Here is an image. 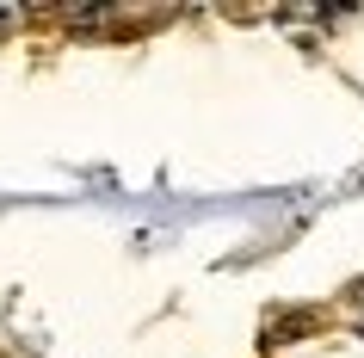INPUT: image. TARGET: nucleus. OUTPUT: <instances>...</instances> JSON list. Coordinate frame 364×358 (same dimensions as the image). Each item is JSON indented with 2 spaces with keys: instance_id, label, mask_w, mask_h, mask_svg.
I'll list each match as a JSON object with an SVG mask.
<instances>
[{
  "instance_id": "nucleus-1",
  "label": "nucleus",
  "mask_w": 364,
  "mask_h": 358,
  "mask_svg": "<svg viewBox=\"0 0 364 358\" xmlns=\"http://www.w3.org/2000/svg\"><path fill=\"white\" fill-rule=\"evenodd\" d=\"M6 25H13V6H6V0H0V31H6Z\"/></svg>"
}]
</instances>
